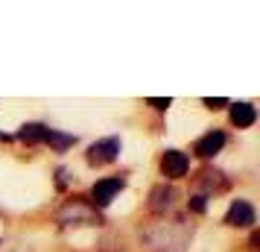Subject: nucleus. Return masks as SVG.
Here are the masks:
<instances>
[{
	"label": "nucleus",
	"instance_id": "obj_11",
	"mask_svg": "<svg viewBox=\"0 0 260 252\" xmlns=\"http://www.w3.org/2000/svg\"><path fill=\"white\" fill-rule=\"evenodd\" d=\"M199 185L211 188V191H225L228 188V179H225V173H219V170H202Z\"/></svg>",
	"mask_w": 260,
	"mask_h": 252
},
{
	"label": "nucleus",
	"instance_id": "obj_8",
	"mask_svg": "<svg viewBox=\"0 0 260 252\" xmlns=\"http://www.w3.org/2000/svg\"><path fill=\"white\" fill-rule=\"evenodd\" d=\"M225 147V135L219 132V129H213V132H208V135H202L199 141H196V156H202V158H211V156H216L219 150Z\"/></svg>",
	"mask_w": 260,
	"mask_h": 252
},
{
	"label": "nucleus",
	"instance_id": "obj_1",
	"mask_svg": "<svg viewBox=\"0 0 260 252\" xmlns=\"http://www.w3.org/2000/svg\"><path fill=\"white\" fill-rule=\"evenodd\" d=\"M141 240L149 252H184L193 240V226L184 217L161 214L141 229Z\"/></svg>",
	"mask_w": 260,
	"mask_h": 252
},
{
	"label": "nucleus",
	"instance_id": "obj_3",
	"mask_svg": "<svg viewBox=\"0 0 260 252\" xmlns=\"http://www.w3.org/2000/svg\"><path fill=\"white\" fill-rule=\"evenodd\" d=\"M123 188H126V179H123V176H111V179L96 182L94 191H91V197H94V208H106V205L111 203Z\"/></svg>",
	"mask_w": 260,
	"mask_h": 252
},
{
	"label": "nucleus",
	"instance_id": "obj_10",
	"mask_svg": "<svg viewBox=\"0 0 260 252\" xmlns=\"http://www.w3.org/2000/svg\"><path fill=\"white\" fill-rule=\"evenodd\" d=\"M47 135H50V126H44V123H26V126H21L18 138L26 141V144H47Z\"/></svg>",
	"mask_w": 260,
	"mask_h": 252
},
{
	"label": "nucleus",
	"instance_id": "obj_9",
	"mask_svg": "<svg viewBox=\"0 0 260 252\" xmlns=\"http://www.w3.org/2000/svg\"><path fill=\"white\" fill-rule=\"evenodd\" d=\"M254 120H257V111H254L251 103H234V106H231V123H234V126L246 129Z\"/></svg>",
	"mask_w": 260,
	"mask_h": 252
},
{
	"label": "nucleus",
	"instance_id": "obj_14",
	"mask_svg": "<svg viewBox=\"0 0 260 252\" xmlns=\"http://www.w3.org/2000/svg\"><path fill=\"white\" fill-rule=\"evenodd\" d=\"M170 103H173L170 97H167V100H161V97H149V106L158 108V111H167V108H170Z\"/></svg>",
	"mask_w": 260,
	"mask_h": 252
},
{
	"label": "nucleus",
	"instance_id": "obj_6",
	"mask_svg": "<svg viewBox=\"0 0 260 252\" xmlns=\"http://www.w3.org/2000/svg\"><path fill=\"white\" fill-rule=\"evenodd\" d=\"M225 223H228V226H234V229L254 226V208H251L246 200H237V203H231V208H228Z\"/></svg>",
	"mask_w": 260,
	"mask_h": 252
},
{
	"label": "nucleus",
	"instance_id": "obj_7",
	"mask_svg": "<svg viewBox=\"0 0 260 252\" xmlns=\"http://www.w3.org/2000/svg\"><path fill=\"white\" fill-rule=\"evenodd\" d=\"M176 188H167V185H155L152 193H149V208H152L155 214H167L173 203H176Z\"/></svg>",
	"mask_w": 260,
	"mask_h": 252
},
{
	"label": "nucleus",
	"instance_id": "obj_15",
	"mask_svg": "<svg viewBox=\"0 0 260 252\" xmlns=\"http://www.w3.org/2000/svg\"><path fill=\"white\" fill-rule=\"evenodd\" d=\"M190 208H193V211H205V197H202V193H196V197H190Z\"/></svg>",
	"mask_w": 260,
	"mask_h": 252
},
{
	"label": "nucleus",
	"instance_id": "obj_5",
	"mask_svg": "<svg viewBox=\"0 0 260 252\" xmlns=\"http://www.w3.org/2000/svg\"><path fill=\"white\" fill-rule=\"evenodd\" d=\"M187 167H190V161L181 150H167L164 158H161V173L167 179H181L187 173Z\"/></svg>",
	"mask_w": 260,
	"mask_h": 252
},
{
	"label": "nucleus",
	"instance_id": "obj_2",
	"mask_svg": "<svg viewBox=\"0 0 260 252\" xmlns=\"http://www.w3.org/2000/svg\"><path fill=\"white\" fill-rule=\"evenodd\" d=\"M56 220H59L61 226H100L103 223L100 211L91 203H85V200H68L56 211Z\"/></svg>",
	"mask_w": 260,
	"mask_h": 252
},
{
	"label": "nucleus",
	"instance_id": "obj_13",
	"mask_svg": "<svg viewBox=\"0 0 260 252\" xmlns=\"http://www.w3.org/2000/svg\"><path fill=\"white\" fill-rule=\"evenodd\" d=\"M205 106L208 108H225V106H231L225 97H205Z\"/></svg>",
	"mask_w": 260,
	"mask_h": 252
},
{
	"label": "nucleus",
	"instance_id": "obj_4",
	"mask_svg": "<svg viewBox=\"0 0 260 252\" xmlns=\"http://www.w3.org/2000/svg\"><path fill=\"white\" fill-rule=\"evenodd\" d=\"M120 153V138H103V141H96L91 144L88 150V164H108V161H114Z\"/></svg>",
	"mask_w": 260,
	"mask_h": 252
},
{
	"label": "nucleus",
	"instance_id": "obj_12",
	"mask_svg": "<svg viewBox=\"0 0 260 252\" xmlns=\"http://www.w3.org/2000/svg\"><path fill=\"white\" fill-rule=\"evenodd\" d=\"M47 144H53L56 150H68V147H73L76 144V138L73 135H64V132H56V129H50V135H47Z\"/></svg>",
	"mask_w": 260,
	"mask_h": 252
}]
</instances>
